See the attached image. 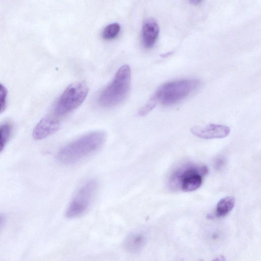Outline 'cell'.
Here are the masks:
<instances>
[{"label":"cell","instance_id":"obj_1","mask_svg":"<svg viewBox=\"0 0 261 261\" xmlns=\"http://www.w3.org/2000/svg\"><path fill=\"white\" fill-rule=\"evenodd\" d=\"M106 135L102 131L86 134L62 148L57 155L64 164H72L94 153L103 145Z\"/></svg>","mask_w":261,"mask_h":261},{"label":"cell","instance_id":"obj_2","mask_svg":"<svg viewBox=\"0 0 261 261\" xmlns=\"http://www.w3.org/2000/svg\"><path fill=\"white\" fill-rule=\"evenodd\" d=\"M130 79V67L123 65L116 73L112 82L100 94L99 104L103 108H111L121 102L128 92Z\"/></svg>","mask_w":261,"mask_h":261},{"label":"cell","instance_id":"obj_3","mask_svg":"<svg viewBox=\"0 0 261 261\" xmlns=\"http://www.w3.org/2000/svg\"><path fill=\"white\" fill-rule=\"evenodd\" d=\"M208 173L205 165L188 164L176 170L169 179V186L174 190L192 192L201 185L203 176Z\"/></svg>","mask_w":261,"mask_h":261},{"label":"cell","instance_id":"obj_4","mask_svg":"<svg viewBox=\"0 0 261 261\" xmlns=\"http://www.w3.org/2000/svg\"><path fill=\"white\" fill-rule=\"evenodd\" d=\"M199 85L195 79H185L168 82L161 86L153 94L157 102L165 106L172 105L182 100Z\"/></svg>","mask_w":261,"mask_h":261},{"label":"cell","instance_id":"obj_5","mask_svg":"<svg viewBox=\"0 0 261 261\" xmlns=\"http://www.w3.org/2000/svg\"><path fill=\"white\" fill-rule=\"evenodd\" d=\"M88 91V87L84 82L69 85L57 101L54 115L57 117L65 116L77 108L85 99Z\"/></svg>","mask_w":261,"mask_h":261},{"label":"cell","instance_id":"obj_6","mask_svg":"<svg viewBox=\"0 0 261 261\" xmlns=\"http://www.w3.org/2000/svg\"><path fill=\"white\" fill-rule=\"evenodd\" d=\"M98 188L94 179L85 182L77 190L66 212L68 218H75L83 215L88 209Z\"/></svg>","mask_w":261,"mask_h":261},{"label":"cell","instance_id":"obj_7","mask_svg":"<svg viewBox=\"0 0 261 261\" xmlns=\"http://www.w3.org/2000/svg\"><path fill=\"white\" fill-rule=\"evenodd\" d=\"M60 121L55 115H48L43 118L33 132L36 140H43L57 132L60 128Z\"/></svg>","mask_w":261,"mask_h":261},{"label":"cell","instance_id":"obj_8","mask_svg":"<svg viewBox=\"0 0 261 261\" xmlns=\"http://www.w3.org/2000/svg\"><path fill=\"white\" fill-rule=\"evenodd\" d=\"M191 132L199 138L211 139L225 138L229 135L230 129L224 125L210 124L203 126H194Z\"/></svg>","mask_w":261,"mask_h":261},{"label":"cell","instance_id":"obj_9","mask_svg":"<svg viewBox=\"0 0 261 261\" xmlns=\"http://www.w3.org/2000/svg\"><path fill=\"white\" fill-rule=\"evenodd\" d=\"M159 32V24L154 19L149 18L144 21L142 29V40L145 48H150L153 46Z\"/></svg>","mask_w":261,"mask_h":261},{"label":"cell","instance_id":"obj_10","mask_svg":"<svg viewBox=\"0 0 261 261\" xmlns=\"http://www.w3.org/2000/svg\"><path fill=\"white\" fill-rule=\"evenodd\" d=\"M145 238L143 234L138 232H133L126 238L124 247L128 251L135 252L142 247Z\"/></svg>","mask_w":261,"mask_h":261},{"label":"cell","instance_id":"obj_11","mask_svg":"<svg viewBox=\"0 0 261 261\" xmlns=\"http://www.w3.org/2000/svg\"><path fill=\"white\" fill-rule=\"evenodd\" d=\"M235 205V199L232 196H227L220 199L216 206L215 215L219 218L228 215Z\"/></svg>","mask_w":261,"mask_h":261},{"label":"cell","instance_id":"obj_12","mask_svg":"<svg viewBox=\"0 0 261 261\" xmlns=\"http://www.w3.org/2000/svg\"><path fill=\"white\" fill-rule=\"evenodd\" d=\"M120 31V26L118 23L108 25L103 30L102 35L104 39L111 40L116 38Z\"/></svg>","mask_w":261,"mask_h":261},{"label":"cell","instance_id":"obj_13","mask_svg":"<svg viewBox=\"0 0 261 261\" xmlns=\"http://www.w3.org/2000/svg\"><path fill=\"white\" fill-rule=\"evenodd\" d=\"M11 125L4 123L0 125V152L4 149L11 132Z\"/></svg>","mask_w":261,"mask_h":261},{"label":"cell","instance_id":"obj_14","mask_svg":"<svg viewBox=\"0 0 261 261\" xmlns=\"http://www.w3.org/2000/svg\"><path fill=\"white\" fill-rule=\"evenodd\" d=\"M8 91L6 88L0 83V114L6 109Z\"/></svg>","mask_w":261,"mask_h":261},{"label":"cell","instance_id":"obj_15","mask_svg":"<svg viewBox=\"0 0 261 261\" xmlns=\"http://www.w3.org/2000/svg\"><path fill=\"white\" fill-rule=\"evenodd\" d=\"M157 101L155 98L152 96L146 104L140 110L139 114L144 115L152 110L155 106Z\"/></svg>","mask_w":261,"mask_h":261},{"label":"cell","instance_id":"obj_16","mask_svg":"<svg viewBox=\"0 0 261 261\" xmlns=\"http://www.w3.org/2000/svg\"><path fill=\"white\" fill-rule=\"evenodd\" d=\"M225 163V160L222 157L217 158L215 161V166L217 169H221Z\"/></svg>","mask_w":261,"mask_h":261},{"label":"cell","instance_id":"obj_17","mask_svg":"<svg viewBox=\"0 0 261 261\" xmlns=\"http://www.w3.org/2000/svg\"><path fill=\"white\" fill-rule=\"evenodd\" d=\"M5 222V218L4 216L0 214V230L3 227Z\"/></svg>","mask_w":261,"mask_h":261},{"label":"cell","instance_id":"obj_18","mask_svg":"<svg viewBox=\"0 0 261 261\" xmlns=\"http://www.w3.org/2000/svg\"><path fill=\"white\" fill-rule=\"evenodd\" d=\"M213 261H226V258L223 255H219L215 258Z\"/></svg>","mask_w":261,"mask_h":261}]
</instances>
